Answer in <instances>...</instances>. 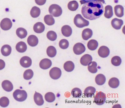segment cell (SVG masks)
I'll return each instance as SVG.
<instances>
[{"instance_id": "obj_1", "label": "cell", "mask_w": 125, "mask_h": 108, "mask_svg": "<svg viewBox=\"0 0 125 108\" xmlns=\"http://www.w3.org/2000/svg\"><path fill=\"white\" fill-rule=\"evenodd\" d=\"M104 12L102 3L98 0L87 2L83 4L81 10L83 17L90 20L99 18L103 14Z\"/></svg>"}, {"instance_id": "obj_2", "label": "cell", "mask_w": 125, "mask_h": 108, "mask_svg": "<svg viewBox=\"0 0 125 108\" xmlns=\"http://www.w3.org/2000/svg\"><path fill=\"white\" fill-rule=\"evenodd\" d=\"M73 21L76 26L80 28L87 26L90 24L89 21L83 18L80 14H77L76 15Z\"/></svg>"}, {"instance_id": "obj_3", "label": "cell", "mask_w": 125, "mask_h": 108, "mask_svg": "<svg viewBox=\"0 0 125 108\" xmlns=\"http://www.w3.org/2000/svg\"><path fill=\"white\" fill-rule=\"evenodd\" d=\"M13 96L14 99L19 102H23L25 100L27 97V93L25 91L19 89L14 91Z\"/></svg>"}, {"instance_id": "obj_4", "label": "cell", "mask_w": 125, "mask_h": 108, "mask_svg": "<svg viewBox=\"0 0 125 108\" xmlns=\"http://www.w3.org/2000/svg\"><path fill=\"white\" fill-rule=\"evenodd\" d=\"M49 11L50 14L55 17L61 16L62 13V10L61 7L56 4H53L49 8Z\"/></svg>"}, {"instance_id": "obj_5", "label": "cell", "mask_w": 125, "mask_h": 108, "mask_svg": "<svg viewBox=\"0 0 125 108\" xmlns=\"http://www.w3.org/2000/svg\"><path fill=\"white\" fill-rule=\"evenodd\" d=\"M106 100L105 94L102 92H99L96 93L94 98V102L99 105L104 104Z\"/></svg>"}, {"instance_id": "obj_6", "label": "cell", "mask_w": 125, "mask_h": 108, "mask_svg": "<svg viewBox=\"0 0 125 108\" xmlns=\"http://www.w3.org/2000/svg\"><path fill=\"white\" fill-rule=\"evenodd\" d=\"M61 75H62V72L61 70L59 68L53 67L50 71V76L53 79H58L61 77Z\"/></svg>"}, {"instance_id": "obj_7", "label": "cell", "mask_w": 125, "mask_h": 108, "mask_svg": "<svg viewBox=\"0 0 125 108\" xmlns=\"http://www.w3.org/2000/svg\"><path fill=\"white\" fill-rule=\"evenodd\" d=\"M0 25L2 30L4 31L9 30L12 27V21L9 18H4L1 21Z\"/></svg>"}, {"instance_id": "obj_8", "label": "cell", "mask_w": 125, "mask_h": 108, "mask_svg": "<svg viewBox=\"0 0 125 108\" xmlns=\"http://www.w3.org/2000/svg\"><path fill=\"white\" fill-rule=\"evenodd\" d=\"M86 48L84 45L82 43H78L75 44L73 47V51L76 55H80L84 53Z\"/></svg>"}, {"instance_id": "obj_9", "label": "cell", "mask_w": 125, "mask_h": 108, "mask_svg": "<svg viewBox=\"0 0 125 108\" xmlns=\"http://www.w3.org/2000/svg\"><path fill=\"white\" fill-rule=\"evenodd\" d=\"M98 53L100 57L105 58L109 56L110 54V50L108 47L103 46L100 47L98 50Z\"/></svg>"}, {"instance_id": "obj_10", "label": "cell", "mask_w": 125, "mask_h": 108, "mask_svg": "<svg viewBox=\"0 0 125 108\" xmlns=\"http://www.w3.org/2000/svg\"><path fill=\"white\" fill-rule=\"evenodd\" d=\"M32 61L31 58L28 56H24L21 58L20 63L24 68L30 67L32 65Z\"/></svg>"}, {"instance_id": "obj_11", "label": "cell", "mask_w": 125, "mask_h": 108, "mask_svg": "<svg viewBox=\"0 0 125 108\" xmlns=\"http://www.w3.org/2000/svg\"><path fill=\"white\" fill-rule=\"evenodd\" d=\"M52 65L51 60L48 58H44L41 60L40 63V67L43 70H46L50 68Z\"/></svg>"}, {"instance_id": "obj_12", "label": "cell", "mask_w": 125, "mask_h": 108, "mask_svg": "<svg viewBox=\"0 0 125 108\" xmlns=\"http://www.w3.org/2000/svg\"><path fill=\"white\" fill-rule=\"evenodd\" d=\"M92 57L91 55L88 54H86L81 58L80 62L82 65L84 66H87L92 62Z\"/></svg>"}, {"instance_id": "obj_13", "label": "cell", "mask_w": 125, "mask_h": 108, "mask_svg": "<svg viewBox=\"0 0 125 108\" xmlns=\"http://www.w3.org/2000/svg\"><path fill=\"white\" fill-rule=\"evenodd\" d=\"M111 24L114 28L116 30H119L123 25L124 22L122 20L115 18L112 20Z\"/></svg>"}, {"instance_id": "obj_14", "label": "cell", "mask_w": 125, "mask_h": 108, "mask_svg": "<svg viewBox=\"0 0 125 108\" xmlns=\"http://www.w3.org/2000/svg\"><path fill=\"white\" fill-rule=\"evenodd\" d=\"M2 88L8 92L11 91L13 89V85L11 82L8 80H4L2 83Z\"/></svg>"}, {"instance_id": "obj_15", "label": "cell", "mask_w": 125, "mask_h": 108, "mask_svg": "<svg viewBox=\"0 0 125 108\" xmlns=\"http://www.w3.org/2000/svg\"><path fill=\"white\" fill-rule=\"evenodd\" d=\"M61 32L63 36L69 37L71 36L72 34V29L71 27L69 25H64L61 28Z\"/></svg>"}, {"instance_id": "obj_16", "label": "cell", "mask_w": 125, "mask_h": 108, "mask_svg": "<svg viewBox=\"0 0 125 108\" xmlns=\"http://www.w3.org/2000/svg\"><path fill=\"white\" fill-rule=\"evenodd\" d=\"M28 44L30 46L35 47L39 43V40L35 35H30L27 39Z\"/></svg>"}, {"instance_id": "obj_17", "label": "cell", "mask_w": 125, "mask_h": 108, "mask_svg": "<svg viewBox=\"0 0 125 108\" xmlns=\"http://www.w3.org/2000/svg\"><path fill=\"white\" fill-rule=\"evenodd\" d=\"M34 100L36 104L38 106H42L44 103L43 96L41 93L35 92L34 95Z\"/></svg>"}, {"instance_id": "obj_18", "label": "cell", "mask_w": 125, "mask_h": 108, "mask_svg": "<svg viewBox=\"0 0 125 108\" xmlns=\"http://www.w3.org/2000/svg\"><path fill=\"white\" fill-rule=\"evenodd\" d=\"M33 30L36 33H41L44 32L45 26L41 22H38L34 24L33 27Z\"/></svg>"}, {"instance_id": "obj_19", "label": "cell", "mask_w": 125, "mask_h": 108, "mask_svg": "<svg viewBox=\"0 0 125 108\" xmlns=\"http://www.w3.org/2000/svg\"><path fill=\"white\" fill-rule=\"evenodd\" d=\"M93 31L90 28H86L82 32V37L83 40L87 41L91 38L93 35Z\"/></svg>"}, {"instance_id": "obj_20", "label": "cell", "mask_w": 125, "mask_h": 108, "mask_svg": "<svg viewBox=\"0 0 125 108\" xmlns=\"http://www.w3.org/2000/svg\"><path fill=\"white\" fill-rule=\"evenodd\" d=\"M96 91L95 88L92 86H89L87 87L84 91L85 96L86 97H91L94 95Z\"/></svg>"}, {"instance_id": "obj_21", "label": "cell", "mask_w": 125, "mask_h": 108, "mask_svg": "<svg viewBox=\"0 0 125 108\" xmlns=\"http://www.w3.org/2000/svg\"><path fill=\"white\" fill-rule=\"evenodd\" d=\"M16 49L19 52L21 53H24L27 49V46L25 42H21L17 44Z\"/></svg>"}, {"instance_id": "obj_22", "label": "cell", "mask_w": 125, "mask_h": 108, "mask_svg": "<svg viewBox=\"0 0 125 108\" xmlns=\"http://www.w3.org/2000/svg\"><path fill=\"white\" fill-rule=\"evenodd\" d=\"M11 47L7 44L3 46L1 49L2 54L4 56H8L9 55L11 54Z\"/></svg>"}, {"instance_id": "obj_23", "label": "cell", "mask_w": 125, "mask_h": 108, "mask_svg": "<svg viewBox=\"0 0 125 108\" xmlns=\"http://www.w3.org/2000/svg\"><path fill=\"white\" fill-rule=\"evenodd\" d=\"M115 12V15L119 17H121L124 15V8L121 5H116L114 8Z\"/></svg>"}, {"instance_id": "obj_24", "label": "cell", "mask_w": 125, "mask_h": 108, "mask_svg": "<svg viewBox=\"0 0 125 108\" xmlns=\"http://www.w3.org/2000/svg\"><path fill=\"white\" fill-rule=\"evenodd\" d=\"M113 15V8L110 5H107L105 8L104 16L106 18L109 19L112 17Z\"/></svg>"}, {"instance_id": "obj_25", "label": "cell", "mask_w": 125, "mask_h": 108, "mask_svg": "<svg viewBox=\"0 0 125 108\" xmlns=\"http://www.w3.org/2000/svg\"><path fill=\"white\" fill-rule=\"evenodd\" d=\"M119 83L120 82L119 80L115 77H113L110 79L108 83L109 86L114 89L118 87L119 85Z\"/></svg>"}, {"instance_id": "obj_26", "label": "cell", "mask_w": 125, "mask_h": 108, "mask_svg": "<svg viewBox=\"0 0 125 108\" xmlns=\"http://www.w3.org/2000/svg\"><path fill=\"white\" fill-rule=\"evenodd\" d=\"M106 79L105 76L102 74H99L97 75L95 78L96 83L98 85H103L106 82Z\"/></svg>"}, {"instance_id": "obj_27", "label": "cell", "mask_w": 125, "mask_h": 108, "mask_svg": "<svg viewBox=\"0 0 125 108\" xmlns=\"http://www.w3.org/2000/svg\"><path fill=\"white\" fill-rule=\"evenodd\" d=\"M74 63L71 61H67L63 65L64 70L68 72H72L74 69Z\"/></svg>"}, {"instance_id": "obj_28", "label": "cell", "mask_w": 125, "mask_h": 108, "mask_svg": "<svg viewBox=\"0 0 125 108\" xmlns=\"http://www.w3.org/2000/svg\"><path fill=\"white\" fill-rule=\"evenodd\" d=\"M16 34L18 37L22 39L26 37L27 35V32L25 29L20 27L17 29Z\"/></svg>"}, {"instance_id": "obj_29", "label": "cell", "mask_w": 125, "mask_h": 108, "mask_svg": "<svg viewBox=\"0 0 125 108\" xmlns=\"http://www.w3.org/2000/svg\"><path fill=\"white\" fill-rule=\"evenodd\" d=\"M98 46V42L95 40H90L88 42L87 44L88 48L91 50H94L96 49Z\"/></svg>"}, {"instance_id": "obj_30", "label": "cell", "mask_w": 125, "mask_h": 108, "mask_svg": "<svg viewBox=\"0 0 125 108\" xmlns=\"http://www.w3.org/2000/svg\"><path fill=\"white\" fill-rule=\"evenodd\" d=\"M47 53L48 56L51 58L54 57L56 55L57 51L56 49L54 46H50L47 48Z\"/></svg>"}, {"instance_id": "obj_31", "label": "cell", "mask_w": 125, "mask_h": 108, "mask_svg": "<svg viewBox=\"0 0 125 108\" xmlns=\"http://www.w3.org/2000/svg\"><path fill=\"white\" fill-rule=\"evenodd\" d=\"M41 13L40 9L37 7L34 6L31 9L30 14L32 17L37 18L39 16Z\"/></svg>"}, {"instance_id": "obj_32", "label": "cell", "mask_w": 125, "mask_h": 108, "mask_svg": "<svg viewBox=\"0 0 125 108\" xmlns=\"http://www.w3.org/2000/svg\"><path fill=\"white\" fill-rule=\"evenodd\" d=\"M88 66V69L90 72L94 74L97 72V64L95 62H91Z\"/></svg>"}, {"instance_id": "obj_33", "label": "cell", "mask_w": 125, "mask_h": 108, "mask_svg": "<svg viewBox=\"0 0 125 108\" xmlns=\"http://www.w3.org/2000/svg\"><path fill=\"white\" fill-rule=\"evenodd\" d=\"M79 4L76 1H71L69 2L68 5V8L70 10L74 11L76 10L79 7Z\"/></svg>"}, {"instance_id": "obj_34", "label": "cell", "mask_w": 125, "mask_h": 108, "mask_svg": "<svg viewBox=\"0 0 125 108\" xmlns=\"http://www.w3.org/2000/svg\"><path fill=\"white\" fill-rule=\"evenodd\" d=\"M44 20L46 24L49 25H53L54 24L55 20L53 16L51 15L45 16Z\"/></svg>"}, {"instance_id": "obj_35", "label": "cell", "mask_w": 125, "mask_h": 108, "mask_svg": "<svg viewBox=\"0 0 125 108\" xmlns=\"http://www.w3.org/2000/svg\"><path fill=\"white\" fill-rule=\"evenodd\" d=\"M45 99L47 102H53L55 100V95L52 92H49L45 94Z\"/></svg>"}, {"instance_id": "obj_36", "label": "cell", "mask_w": 125, "mask_h": 108, "mask_svg": "<svg viewBox=\"0 0 125 108\" xmlns=\"http://www.w3.org/2000/svg\"><path fill=\"white\" fill-rule=\"evenodd\" d=\"M71 94L73 97L80 98L81 97L82 94V92L80 89L78 88H73L71 91Z\"/></svg>"}, {"instance_id": "obj_37", "label": "cell", "mask_w": 125, "mask_h": 108, "mask_svg": "<svg viewBox=\"0 0 125 108\" xmlns=\"http://www.w3.org/2000/svg\"><path fill=\"white\" fill-rule=\"evenodd\" d=\"M33 75V72L32 70L29 69L26 70L23 73V78L26 80H30L32 79Z\"/></svg>"}, {"instance_id": "obj_38", "label": "cell", "mask_w": 125, "mask_h": 108, "mask_svg": "<svg viewBox=\"0 0 125 108\" xmlns=\"http://www.w3.org/2000/svg\"><path fill=\"white\" fill-rule=\"evenodd\" d=\"M111 62L112 64L114 66H119L121 64V59L119 56H114L112 58Z\"/></svg>"}, {"instance_id": "obj_39", "label": "cell", "mask_w": 125, "mask_h": 108, "mask_svg": "<svg viewBox=\"0 0 125 108\" xmlns=\"http://www.w3.org/2000/svg\"><path fill=\"white\" fill-rule=\"evenodd\" d=\"M9 100L6 97H2L0 99V106L2 107H6L9 104Z\"/></svg>"}, {"instance_id": "obj_40", "label": "cell", "mask_w": 125, "mask_h": 108, "mask_svg": "<svg viewBox=\"0 0 125 108\" xmlns=\"http://www.w3.org/2000/svg\"><path fill=\"white\" fill-rule=\"evenodd\" d=\"M59 45L61 49L63 50L66 49L69 47V43L67 40L65 39H63L60 41Z\"/></svg>"}, {"instance_id": "obj_41", "label": "cell", "mask_w": 125, "mask_h": 108, "mask_svg": "<svg viewBox=\"0 0 125 108\" xmlns=\"http://www.w3.org/2000/svg\"><path fill=\"white\" fill-rule=\"evenodd\" d=\"M47 37L50 41H54L57 39V35L56 33L54 31H50L47 33Z\"/></svg>"}, {"instance_id": "obj_42", "label": "cell", "mask_w": 125, "mask_h": 108, "mask_svg": "<svg viewBox=\"0 0 125 108\" xmlns=\"http://www.w3.org/2000/svg\"><path fill=\"white\" fill-rule=\"evenodd\" d=\"M37 4L40 6L44 5L46 2V0H35Z\"/></svg>"}, {"instance_id": "obj_43", "label": "cell", "mask_w": 125, "mask_h": 108, "mask_svg": "<svg viewBox=\"0 0 125 108\" xmlns=\"http://www.w3.org/2000/svg\"><path fill=\"white\" fill-rule=\"evenodd\" d=\"M5 64L4 60L0 59V70L3 69L5 67Z\"/></svg>"}, {"instance_id": "obj_44", "label": "cell", "mask_w": 125, "mask_h": 108, "mask_svg": "<svg viewBox=\"0 0 125 108\" xmlns=\"http://www.w3.org/2000/svg\"><path fill=\"white\" fill-rule=\"evenodd\" d=\"M82 0L84 2H90L94 1L97 0Z\"/></svg>"}, {"instance_id": "obj_45", "label": "cell", "mask_w": 125, "mask_h": 108, "mask_svg": "<svg viewBox=\"0 0 125 108\" xmlns=\"http://www.w3.org/2000/svg\"><path fill=\"white\" fill-rule=\"evenodd\" d=\"M97 0L100 1V2H103V3L104 4L105 3L104 0Z\"/></svg>"}]
</instances>
